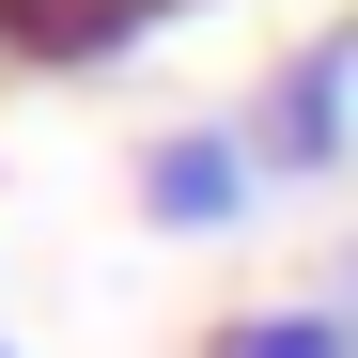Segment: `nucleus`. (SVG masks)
I'll return each mask as SVG.
<instances>
[{"label":"nucleus","mask_w":358,"mask_h":358,"mask_svg":"<svg viewBox=\"0 0 358 358\" xmlns=\"http://www.w3.org/2000/svg\"><path fill=\"white\" fill-rule=\"evenodd\" d=\"M234 125H250L265 187H327V171H358V0H343L312 47H280L265 94L234 109Z\"/></svg>","instance_id":"obj_1"},{"label":"nucleus","mask_w":358,"mask_h":358,"mask_svg":"<svg viewBox=\"0 0 358 358\" xmlns=\"http://www.w3.org/2000/svg\"><path fill=\"white\" fill-rule=\"evenodd\" d=\"M141 218H156V234H250V218H265L250 125H156V141H141Z\"/></svg>","instance_id":"obj_2"},{"label":"nucleus","mask_w":358,"mask_h":358,"mask_svg":"<svg viewBox=\"0 0 358 358\" xmlns=\"http://www.w3.org/2000/svg\"><path fill=\"white\" fill-rule=\"evenodd\" d=\"M203 358H358V327H343V296H265V312H218Z\"/></svg>","instance_id":"obj_3"},{"label":"nucleus","mask_w":358,"mask_h":358,"mask_svg":"<svg viewBox=\"0 0 358 358\" xmlns=\"http://www.w3.org/2000/svg\"><path fill=\"white\" fill-rule=\"evenodd\" d=\"M327 296H343V327H358V250H343V265H327Z\"/></svg>","instance_id":"obj_4"},{"label":"nucleus","mask_w":358,"mask_h":358,"mask_svg":"<svg viewBox=\"0 0 358 358\" xmlns=\"http://www.w3.org/2000/svg\"><path fill=\"white\" fill-rule=\"evenodd\" d=\"M0 358H16V343H0Z\"/></svg>","instance_id":"obj_5"}]
</instances>
